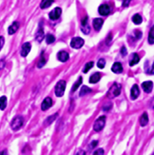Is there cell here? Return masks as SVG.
Instances as JSON below:
<instances>
[{
  "label": "cell",
  "instance_id": "6da1fadb",
  "mask_svg": "<svg viewBox=\"0 0 154 155\" xmlns=\"http://www.w3.org/2000/svg\"><path fill=\"white\" fill-rule=\"evenodd\" d=\"M23 125V118L21 116H18L14 117L11 123V129L14 131L19 130Z\"/></svg>",
  "mask_w": 154,
  "mask_h": 155
},
{
  "label": "cell",
  "instance_id": "7a4b0ae2",
  "mask_svg": "<svg viewBox=\"0 0 154 155\" xmlns=\"http://www.w3.org/2000/svg\"><path fill=\"white\" fill-rule=\"evenodd\" d=\"M121 92V85L117 84L115 83L110 87V89H109L108 92H107V96H108L110 99H113V98H115L118 95H119Z\"/></svg>",
  "mask_w": 154,
  "mask_h": 155
},
{
  "label": "cell",
  "instance_id": "3957f363",
  "mask_svg": "<svg viewBox=\"0 0 154 155\" xmlns=\"http://www.w3.org/2000/svg\"><path fill=\"white\" fill-rule=\"evenodd\" d=\"M66 89V82L64 80H60L56 84L55 89V95L57 97H62L64 95Z\"/></svg>",
  "mask_w": 154,
  "mask_h": 155
},
{
  "label": "cell",
  "instance_id": "277c9868",
  "mask_svg": "<svg viewBox=\"0 0 154 155\" xmlns=\"http://www.w3.org/2000/svg\"><path fill=\"white\" fill-rule=\"evenodd\" d=\"M105 122H106V117L105 116H100L99 118H97L95 120L94 124V129L96 132H100L102 130L103 128L104 127Z\"/></svg>",
  "mask_w": 154,
  "mask_h": 155
},
{
  "label": "cell",
  "instance_id": "5b68a950",
  "mask_svg": "<svg viewBox=\"0 0 154 155\" xmlns=\"http://www.w3.org/2000/svg\"><path fill=\"white\" fill-rule=\"evenodd\" d=\"M84 40L82 39L81 37H75L73 38L70 42V46L73 49H79L80 48H82L84 45Z\"/></svg>",
  "mask_w": 154,
  "mask_h": 155
},
{
  "label": "cell",
  "instance_id": "8992f818",
  "mask_svg": "<svg viewBox=\"0 0 154 155\" xmlns=\"http://www.w3.org/2000/svg\"><path fill=\"white\" fill-rule=\"evenodd\" d=\"M61 9L60 8H55V9L51 11V12L49 13V18L51 20H57L60 17V14H61Z\"/></svg>",
  "mask_w": 154,
  "mask_h": 155
},
{
  "label": "cell",
  "instance_id": "52a82bcc",
  "mask_svg": "<svg viewBox=\"0 0 154 155\" xmlns=\"http://www.w3.org/2000/svg\"><path fill=\"white\" fill-rule=\"evenodd\" d=\"M30 50H31V44L30 42H25L22 46L21 55L23 57H27V55L30 53Z\"/></svg>",
  "mask_w": 154,
  "mask_h": 155
},
{
  "label": "cell",
  "instance_id": "ba28073f",
  "mask_svg": "<svg viewBox=\"0 0 154 155\" xmlns=\"http://www.w3.org/2000/svg\"><path fill=\"white\" fill-rule=\"evenodd\" d=\"M110 6L108 5H106V4H103V5H101L100 6L99 9H98V12H99V14L103 16L108 15L110 14Z\"/></svg>",
  "mask_w": 154,
  "mask_h": 155
},
{
  "label": "cell",
  "instance_id": "9c48e42d",
  "mask_svg": "<svg viewBox=\"0 0 154 155\" xmlns=\"http://www.w3.org/2000/svg\"><path fill=\"white\" fill-rule=\"evenodd\" d=\"M142 88H143V91L147 93H150L152 92L153 87V83L152 81H146L143 82L141 85Z\"/></svg>",
  "mask_w": 154,
  "mask_h": 155
},
{
  "label": "cell",
  "instance_id": "30bf717a",
  "mask_svg": "<svg viewBox=\"0 0 154 155\" xmlns=\"http://www.w3.org/2000/svg\"><path fill=\"white\" fill-rule=\"evenodd\" d=\"M51 105H52V99L49 97H47L43 101L41 108H42L43 111H47V110L51 108Z\"/></svg>",
  "mask_w": 154,
  "mask_h": 155
},
{
  "label": "cell",
  "instance_id": "8fae6325",
  "mask_svg": "<svg viewBox=\"0 0 154 155\" xmlns=\"http://www.w3.org/2000/svg\"><path fill=\"white\" fill-rule=\"evenodd\" d=\"M139 94H140V90L138 88V85L135 84L132 86L131 89V100H135L139 96Z\"/></svg>",
  "mask_w": 154,
  "mask_h": 155
},
{
  "label": "cell",
  "instance_id": "7c38bea8",
  "mask_svg": "<svg viewBox=\"0 0 154 155\" xmlns=\"http://www.w3.org/2000/svg\"><path fill=\"white\" fill-rule=\"evenodd\" d=\"M69 54L67 51H60L57 53V59L61 62H66L67 61L69 60Z\"/></svg>",
  "mask_w": 154,
  "mask_h": 155
},
{
  "label": "cell",
  "instance_id": "4fadbf2b",
  "mask_svg": "<svg viewBox=\"0 0 154 155\" xmlns=\"http://www.w3.org/2000/svg\"><path fill=\"white\" fill-rule=\"evenodd\" d=\"M111 70L115 74H121L122 71H123V67H122V64L119 63V62H116V63L114 64Z\"/></svg>",
  "mask_w": 154,
  "mask_h": 155
},
{
  "label": "cell",
  "instance_id": "5bb4252c",
  "mask_svg": "<svg viewBox=\"0 0 154 155\" xmlns=\"http://www.w3.org/2000/svg\"><path fill=\"white\" fill-rule=\"evenodd\" d=\"M104 24V21L101 18H95L93 21V26H94V30L97 31H99L102 27V25Z\"/></svg>",
  "mask_w": 154,
  "mask_h": 155
},
{
  "label": "cell",
  "instance_id": "9a60e30c",
  "mask_svg": "<svg viewBox=\"0 0 154 155\" xmlns=\"http://www.w3.org/2000/svg\"><path fill=\"white\" fill-rule=\"evenodd\" d=\"M18 28H19V23L17 22V21H14V23L9 27V34L10 35L15 34L17 30H18Z\"/></svg>",
  "mask_w": 154,
  "mask_h": 155
},
{
  "label": "cell",
  "instance_id": "2e32d148",
  "mask_svg": "<svg viewBox=\"0 0 154 155\" xmlns=\"http://www.w3.org/2000/svg\"><path fill=\"white\" fill-rule=\"evenodd\" d=\"M140 61V58H139V55L137 54V53H133L132 55H131V60L129 61V65L130 66H134L136 64H138Z\"/></svg>",
  "mask_w": 154,
  "mask_h": 155
},
{
  "label": "cell",
  "instance_id": "e0dca14e",
  "mask_svg": "<svg viewBox=\"0 0 154 155\" xmlns=\"http://www.w3.org/2000/svg\"><path fill=\"white\" fill-rule=\"evenodd\" d=\"M101 79V74L100 73H95L92 74L89 79V83H96Z\"/></svg>",
  "mask_w": 154,
  "mask_h": 155
},
{
  "label": "cell",
  "instance_id": "ac0fdd59",
  "mask_svg": "<svg viewBox=\"0 0 154 155\" xmlns=\"http://www.w3.org/2000/svg\"><path fill=\"white\" fill-rule=\"evenodd\" d=\"M148 121H149L148 115H147V114L146 113V112H144L140 118L141 126H145L148 124Z\"/></svg>",
  "mask_w": 154,
  "mask_h": 155
},
{
  "label": "cell",
  "instance_id": "d6986e66",
  "mask_svg": "<svg viewBox=\"0 0 154 155\" xmlns=\"http://www.w3.org/2000/svg\"><path fill=\"white\" fill-rule=\"evenodd\" d=\"M53 2L54 0H43L40 3V8L43 9H47V8L50 7Z\"/></svg>",
  "mask_w": 154,
  "mask_h": 155
},
{
  "label": "cell",
  "instance_id": "ffe728a7",
  "mask_svg": "<svg viewBox=\"0 0 154 155\" xmlns=\"http://www.w3.org/2000/svg\"><path fill=\"white\" fill-rule=\"evenodd\" d=\"M7 106V98L6 96H2L0 98V109L3 111L6 109Z\"/></svg>",
  "mask_w": 154,
  "mask_h": 155
},
{
  "label": "cell",
  "instance_id": "44dd1931",
  "mask_svg": "<svg viewBox=\"0 0 154 155\" xmlns=\"http://www.w3.org/2000/svg\"><path fill=\"white\" fill-rule=\"evenodd\" d=\"M35 38L37 39L38 42H42L44 38V31H43V28H39V30H38L36 36H35Z\"/></svg>",
  "mask_w": 154,
  "mask_h": 155
},
{
  "label": "cell",
  "instance_id": "7402d4cb",
  "mask_svg": "<svg viewBox=\"0 0 154 155\" xmlns=\"http://www.w3.org/2000/svg\"><path fill=\"white\" fill-rule=\"evenodd\" d=\"M132 21L133 23L135 24H141L142 23V18L140 14H136L132 17Z\"/></svg>",
  "mask_w": 154,
  "mask_h": 155
},
{
  "label": "cell",
  "instance_id": "603a6c76",
  "mask_svg": "<svg viewBox=\"0 0 154 155\" xmlns=\"http://www.w3.org/2000/svg\"><path fill=\"white\" fill-rule=\"evenodd\" d=\"M148 42L150 44H154V26L150 30L148 36Z\"/></svg>",
  "mask_w": 154,
  "mask_h": 155
},
{
  "label": "cell",
  "instance_id": "cb8c5ba5",
  "mask_svg": "<svg viewBox=\"0 0 154 155\" xmlns=\"http://www.w3.org/2000/svg\"><path fill=\"white\" fill-rule=\"evenodd\" d=\"M92 92V89H89V87L86 86H83L82 87L81 91H80V96H83V95H85L86 94H89V92Z\"/></svg>",
  "mask_w": 154,
  "mask_h": 155
},
{
  "label": "cell",
  "instance_id": "d4e9b609",
  "mask_svg": "<svg viewBox=\"0 0 154 155\" xmlns=\"http://www.w3.org/2000/svg\"><path fill=\"white\" fill-rule=\"evenodd\" d=\"M93 66H94V62L93 61L88 62L87 64H85V66L83 69V72L85 73V74H86L90 69H92V67H93Z\"/></svg>",
  "mask_w": 154,
  "mask_h": 155
},
{
  "label": "cell",
  "instance_id": "484cf974",
  "mask_svg": "<svg viewBox=\"0 0 154 155\" xmlns=\"http://www.w3.org/2000/svg\"><path fill=\"white\" fill-rule=\"evenodd\" d=\"M57 116V114H55V115H52V116H49V117L47 118V120H45V125H50V124H51V123H52V122H53L55 119H56Z\"/></svg>",
  "mask_w": 154,
  "mask_h": 155
},
{
  "label": "cell",
  "instance_id": "4316f807",
  "mask_svg": "<svg viewBox=\"0 0 154 155\" xmlns=\"http://www.w3.org/2000/svg\"><path fill=\"white\" fill-rule=\"evenodd\" d=\"M82 78L79 77L78 80H77V81L74 83V85H73V89H72V91H73V92H75L76 90H77V89H78L80 85L82 84Z\"/></svg>",
  "mask_w": 154,
  "mask_h": 155
},
{
  "label": "cell",
  "instance_id": "83f0119b",
  "mask_svg": "<svg viewBox=\"0 0 154 155\" xmlns=\"http://www.w3.org/2000/svg\"><path fill=\"white\" fill-rule=\"evenodd\" d=\"M55 41V37L51 34H48L46 36V43L47 44H51Z\"/></svg>",
  "mask_w": 154,
  "mask_h": 155
},
{
  "label": "cell",
  "instance_id": "f1b7e54d",
  "mask_svg": "<svg viewBox=\"0 0 154 155\" xmlns=\"http://www.w3.org/2000/svg\"><path fill=\"white\" fill-rule=\"evenodd\" d=\"M45 63H46V60H45V57L43 56V52L42 56H41V58H40V60H39V62H38V64H37L38 67H39V68L43 67V66L45 64Z\"/></svg>",
  "mask_w": 154,
  "mask_h": 155
},
{
  "label": "cell",
  "instance_id": "f546056e",
  "mask_svg": "<svg viewBox=\"0 0 154 155\" xmlns=\"http://www.w3.org/2000/svg\"><path fill=\"white\" fill-rule=\"evenodd\" d=\"M105 64H106V62H105V60L104 59V58H101V59H99V61H97V67H99L100 69L104 68Z\"/></svg>",
  "mask_w": 154,
  "mask_h": 155
},
{
  "label": "cell",
  "instance_id": "4dcf8cb0",
  "mask_svg": "<svg viewBox=\"0 0 154 155\" xmlns=\"http://www.w3.org/2000/svg\"><path fill=\"white\" fill-rule=\"evenodd\" d=\"M82 32H83L85 34H89V32H90V26H89V25H88V24H87L86 25L82 26Z\"/></svg>",
  "mask_w": 154,
  "mask_h": 155
},
{
  "label": "cell",
  "instance_id": "1f68e13d",
  "mask_svg": "<svg viewBox=\"0 0 154 155\" xmlns=\"http://www.w3.org/2000/svg\"><path fill=\"white\" fill-rule=\"evenodd\" d=\"M111 108H112V104L109 102V103H107V104H104V105L103 106V110L105 111H108L111 109Z\"/></svg>",
  "mask_w": 154,
  "mask_h": 155
},
{
  "label": "cell",
  "instance_id": "d6a6232c",
  "mask_svg": "<svg viewBox=\"0 0 154 155\" xmlns=\"http://www.w3.org/2000/svg\"><path fill=\"white\" fill-rule=\"evenodd\" d=\"M135 36H136V39H141V37L142 33L141 31H139V30H135Z\"/></svg>",
  "mask_w": 154,
  "mask_h": 155
},
{
  "label": "cell",
  "instance_id": "836d02e7",
  "mask_svg": "<svg viewBox=\"0 0 154 155\" xmlns=\"http://www.w3.org/2000/svg\"><path fill=\"white\" fill-rule=\"evenodd\" d=\"M4 43H5V39H4V37L0 36V51H1V49H2V47H3Z\"/></svg>",
  "mask_w": 154,
  "mask_h": 155
},
{
  "label": "cell",
  "instance_id": "e575fe53",
  "mask_svg": "<svg viewBox=\"0 0 154 155\" xmlns=\"http://www.w3.org/2000/svg\"><path fill=\"white\" fill-rule=\"evenodd\" d=\"M121 54H122V56H126V55H127V49H126V47H123L122 48V49H121Z\"/></svg>",
  "mask_w": 154,
  "mask_h": 155
},
{
  "label": "cell",
  "instance_id": "d590c367",
  "mask_svg": "<svg viewBox=\"0 0 154 155\" xmlns=\"http://www.w3.org/2000/svg\"><path fill=\"white\" fill-rule=\"evenodd\" d=\"M131 1V0H123V2H122V5H123V7H128Z\"/></svg>",
  "mask_w": 154,
  "mask_h": 155
},
{
  "label": "cell",
  "instance_id": "8d00e7d4",
  "mask_svg": "<svg viewBox=\"0 0 154 155\" xmlns=\"http://www.w3.org/2000/svg\"><path fill=\"white\" fill-rule=\"evenodd\" d=\"M94 154H104V151L103 149L100 148V149H97V151H95L94 152Z\"/></svg>",
  "mask_w": 154,
  "mask_h": 155
},
{
  "label": "cell",
  "instance_id": "74e56055",
  "mask_svg": "<svg viewBox=\"0 0 154 155\" xmlns=\"http://www.w3.org/2000/svg\"><path fill=\"white\" fill-rule=\"evenodd\" d=\"M6 65V62L4 60H0V70H2V69L4 68Z\"/></svg>",
  "mask_w": 154,
  "mask_h": 155
},
{
  "label": "cell",
  "instance_id": "f35d334b",
  "mask_svg": "<svg viewBox=\"0 0 154 155\" xmlns=\"http://www.w3.org/2000/svg\"><path fill=\"white\" fill-rule=\"evenodd\" d=\"M88 18L87 17H85L84 19L82 20V26H84V25H86L87 24H88Z\"/></svg>",
  "mask_w": 154,
  "mask_h": 155
},
{
  "label": "cell",
  "instance_id": "ab89813d",
  "mask_svg": "<svg viewBox=\"0 0 154 155\" xmlns=\"http://www.w3.org/2000/svg\"><path fill=\"white\" fill-rule=\"evenodd\" d=\"M97 141H92V143H91V147H92V148H95V146H97Z\"/></svg>",
  "mask_w": 154,
  "mask_h": 155
},
{
  "label": "cell",
  "instance_id": "60d3db41",
  "mask_svg": "<svg viewBox=\"0 0 154 155\" xmlns=\"http://www.w3.org/2000/svg\"><path fill=\"white\" fill-rule=\"evenodd\" d=\"M150 74H154V62H153V64L152 69H151V71H150Z\"/></svg>",
  "mask_w": 154,
  "mask_h": 155
}]
</instances>
